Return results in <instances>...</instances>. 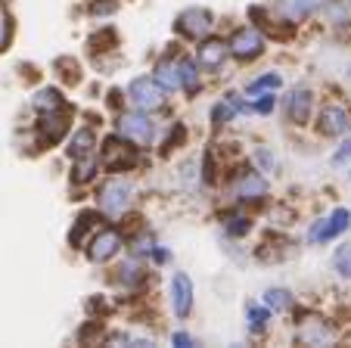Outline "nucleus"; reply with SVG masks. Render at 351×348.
I'll return each mask as SVG.
<instances>
[{
	"mask_svg": "<svg viewBox=\"0 0 351 348\" xmlns=\"http://www.w3.org/2000/svg\"><path fill=\"white\" fill-rule=\"evenodd\" d=\"M128 97H131V103L137 106V109L156 112L165 106V87L156 78H134L131 87H128Z\"/></svg>",
	"mask_w": 351,
	"mask_h": 348,
	"instance_id": "f257e3e1",
	"label": "nucleus"
},
{
	"mask_svg": "<svg viewBox=\"0 0 351 348\" xmlns=\"http://www.w3.org/2000/svg\"><path fill=\"white\" fill-rule=\"evenodd\" d=\"M131 202V184L125 178H112L99 187V209L109 215H121Z\"/></svg>",
	"mask_w": 351,
	"mask_h": 348,
	"instance_id": "f03ea898",
	"label": "nucleus"
},
{
	"mask_svg": "<svg viewBox=\"0 0 351 348\" xmlns=\"http://www.w3.org/2000/svg\"><path fill=\"white\" fill-rule=\"evenodd\" d=\"M227 50H230L237 60H255V56H261V50H265V38H261L258 28L245 25V28H239V32H233Z\"/></svg>",
	"mask_w": 351,
	"mask_h": 348,
	"instance_id": "7ed1b4c3",
	"label": "nucleus"
},
{
	"mask_svg": "<svg viewBox=\"0 0 351 348\" xmlns=\"http://www.w3.org/2000/svg\"><path fill=\"white\" fill-rule=\"evenodd\" d=\"M119 134L131 143L146 146L153 140V121H149V115H140V112H125L119 119Z\"/></svg>",
	"mask_w": 351,
	"mask_h": 348,
	"instance_id": "20e7f679",
	"label": "nucleus"
},
{
	"mask_svg": "<svg viewBox=\"0 0 351 348\" xmlns=\"http://www.w3.org/2000/svg\"><path fill=\"white\" fill-rule=\"evenodd\" d=\"M178 32L186 34V38H206L208 32H212V16H208V10H184V13L178 16Z\"/></svg>",
	"mask_w": 351,
	"mask_h": 348,
	"instance_id": "39448f33",
	"label": "nucleus"
},
{
	"mask_svg": "<svg viewBox=\"0 0 351 348\" xmlns=\"http://www.w3.org/2000/svg\"><path fill=\"white\" fill-rule=\"evenodd\" d=\"M348 128H351V119L342 106H324V109H320L317 131L324 134V137H339V134H345Z\"/></svg>",
	"mask_w": 351,
	"mask_h": 348,
	"instance_id": "423d86ee",
	"label": "nucleus"
},
{
	"mask_svg": "<svg viewBox=\"0 0 351 348\" xmlns=\"http://www.w3.org/2000/svg\"><path fill=\"white\" fill-rule=\"evenodd\" d=\"M233 190H237V196L243 202H261L267 196V181L261 178L258 171H243L237 178V184H233Z\"/></svg>",
	"mask_w": 351,
	"mask_h": 348,
	"instance_id": "0eeeda50",
	"label": "nucleus"
},
{
	"mask_svg": "<svg viewBox=\"0 0 351 348\" xmlns=\"http://www.w3.org/2000/svg\"><path fill=\"white\" fill-rule=\"evenodd\" d=\"M348 227H351V211L348 209H336L330 218H326V221L314 224L308 237H311V240H324V243H326V240H336L339 233H342V230H348Z\"/></svg>",
	"mask_w": 351,
	"mask_h": 348,
	"instance_id": "6e6552de",
	"label": "nucleus"
},
{
	"mask_svg": "<svg viewBox=\"0 0 351 348\" xmlns=\"http://www.w3.org/2000/svg\"><path fill=\"white\" fill-rule=\"evenodd\" d=\"M119 249H121V233L119 230H99L97 237H93L90 249H87V255H90L93 262H109Z\"/></svg>",
	"mask_w": 351,
	"mask_h": 348,
	"instance_id": "1a4fd4ad",
	"label": "nucleus"
},
{
	"mask_svg": "<svg viewBox=\"0 0 351 348\" xmlns=\"http://www.w3.org/2000/svg\"><path fill=\"white\" fill-rule=\"evenodd\" d=\"M171 308L178 317H186L193 308V283L186 274H174L171 280Z\"/></svg>",
	"mask_w": 351,
	"mask_h": 348,
	"instance_id": "9d476101",
	"label": "nucleus"
},
{
	"mask_svg": "<svg viewBox=\"0 0 351 348\" xmlns=\"http://www.w3.org/2000/svg\"><path fill=\"white\" fill-rule=\"evenodd\" d=\"M311 91H292L286 97V115H289L292 125H305L308 115H311Z\"/></svg>",
	"mask_w": 351,
	"mask_h": 348,
	"instance_id": "9b49d317",
	"label": "nucleus"
},
{
	"mask_svg": "<svg viewBox=\"0 0 351 348\" xmlns=\"http://www.w3.org/2000/svg\"><path fill=\"white\" fill-rule=\"evenodd\" d=\"M103 165L106 168H112V171H125L128 165H134V152L128 150V146H121L119 140H106L103 143Z\"/></svg>",
	"mask_w": 351,
	"mask_h": 348,
	"instance_id": "f8f14e48",
	"label": "nucleus"
},
{
	"mask_svg": "<svg viewBox=\"0 0 351 348\" xmlns=\"http://www.w3.org/2000/svg\"><path fill=\"white\" fill-rule=\"evenodd\" d=\"M277 7L289 22H302V19H308L314 10L324 7V0H277Z\"/></svg>",
	"mask_w": 351,
	"mask_h": 348,
	"instance_id": "ddd939ff",
	"label": "nucleus"
},
{
	"mask_svg": "<svg viewBox=\"0 0 351 348\" xmlns=\"http://www.w3.org/2000/svg\"><path fill=\"white\" fill-rule=\"evenodd\" d=\"M298 339L305 342V345H324V342L332 339V333L320 317H311V321H305L302 327H298Z\"/></svg>",
	"mask_w": 351,
	"mask_h": 348,
	"instance_id": "4468645a",
	"label": "nucleus"
},
{
	"mask_svg": "<svg viewBox=\"0 0 351 348\" xmlns=\"http://www.w3.org/2000/svg\"><path fill=\"white\" fill-rule=\"evenodd\" d=\"M224 56H227L224 40H206V44L199 47V66L208 69V72L224 66Z\"/></svg>",
	"mask_w": 351,
	"mask_h": 348,
	"instance_id": "2eb2a0df",
	"label": "nucleus"
},
{
	"mask_svg": "<svg viewBox=\"0 0 351 348\" xmlns=\"http://www.w3.org/2000/svg\"><path fill=\"white\" fill-rule=\"evenodd\" d=\"M156 81H159L165 91H178L180 87V60H162L159 66H156Z\"/></svg>",
	"mask_w": 351,
	"mask_h": 348,
	"instance_id": "dca6fc26",
	"label": "nucleus"
},
{
	"mask_svg": "<svg viewBox=\"0 0 351 348\" xmlns=\"http://www.w3.org/2000/svg\"><path fill=\"white\" fill-rule=\"evenodd\" d=\"M93 146H97V134H93L90 128H81V131H75L72 143H69V156L87 159V156H93Z\"/></svg>",
	"mask_w": 351,
	"mask_h": 348,
	"instance_id": "f3484780",
	"label": "nucleus"
},
{
	"mask_svg": "<svg viewBox=\"0 0 351 348\" xmlns=\"http://www.w3.org/2000/svg\"><path fill=\"white\" fill-rule=\"evenodd\" d=\"M62 134H66V121L60 115H47L40 121V140L44 143H56V140H62Z\"/></svg>",
	"mask_w": 351,
	"mask_h": 348,
	"instance_id": "a211bd4d",
	"label": "nucleus"
},
{
	"mask_svg": "<svg viewBox=\"0 0 351 348\" xmlns=\"http://www.w3.org/2000/svg\"><path fill=\"white\" fill-rule=\"evenodd\" d=\"M34 106H38L40 112H56V109H62L60 91H40L38 97H34Z\"/></svg>",
	"mask_w": 351,
	"mask_h": 348,
	"instance_id": "6ab92c4d",
	"label": "nucleus"
},
{
	"mask_svg": "<svg viewBox=\"0 0 351 348\" xmlns=\"http://www.w3.org/2000/svg\"><path fill=\"white\" fill-rule=\"evenodd\" d=\"M180 87H186V93L199 91V72H196V66L186 60H180Z\"/></svg>",
	"mask_w": 351,
	"mask_h": 348,
	"instance_id": "aec40b11",
	"label": "nucleus"
},
{
	"mask_svg": "<svg viewBox=\"0 0 351 348\" xmlns=\"http://www.w3.org/2000/svg\"><path fill=\"white\" fill-rule=\"evenodd\" d=\"M93 221H97V215H93V211H84V215L78 218V227H75L72 237H69V240H72V246H81V243H84V233L93 227Z\"/></svg>",
	"mask_w": 351,
	"mask_h": 348,
	"instance_id": "412c9836",
	"label": "nucleus"
},
{
	"mask_svg": "<svg viewBox=\"0 0 351 348\" xmlns=\"http://www.w3.org/2000/svg\"><path fill=\"white\" fill-rule=\"evenodd\" d=\"M265 302H267V308L283 311V308H289V292H286V289H267Z\"/></svg>",
	"mask_w": 351,
	"mask_h": 348,
	"instance_id": "4be33fe9",
	"label": "nucleus"
},
{
	"mask_svg": "<svg viewBox=\"0 0 351 348\" xmlns=\"http://www.w3.org/2000/svg\"><path fill=\"white\" fill-rule=\"evenodd\" d=\"M332 264L342 277H351V246H339V252L332 255Z\"/></svg>",
	"mask_w": 351,
	"mask_h": 348,
	"instance_id": "5701e85b",
	"label": "nucleus"
},
{
	"mask_svg": "<svg viewBox=\"0 0 351 348\" xmlns=\"http://www.w3.org/2000/svg\"><path fill=\"white\" fill-rule=\"evenodd\" d=\"M280 87V75H265V78H258V81H252V84H249V93H252V97H258L261 91H277Z\"/></svg>",
	"mask_w": 351,
	"mask_h": 348,
	"instance_id": "b1692460",
	"label": "nucleus"
},
{
	"mask_svg": "<svg viewBox=\"0 0 351 348\" xmlns=\"http://www.w3.org/2000/svg\"><path fill=\"white\" fill-rule=\"evenodd\" d=\"M78 174H75V181L78 184H87V181L93 178V171H97V162H93V156H87V159H78Z\"/></svg>",
	"mask_w": 351,
	"mask_h": 348,
	"instance_id": "393cba45",
	"label": "nucleus"
},
{
	"mask_svg": "<svg viewBox=\"0 0 351 348\" xmlns=\"http://www.w3.org/2000/svg\"><path fill=\"white\" fill-rule=\"evenodd\" d=\"M245 317H249V327H252V329H265V323H267V311L265 308H258V305H249Z\"/></svg>",
	"mask_w": 351,
	"mask_h": 348,
	"instance_id": "a878e982",
	"label": "nucleus"
},
{
	"mask_svg": "<svg viewBox=\"0 0 351 348\" xmlns=\"http://www.w3.org/2000/svg\"><path fill=\"white\" fill-rule=\"evenodd\" d=\"M233 109H237L233 103H218V106H215V109H212L215 125H224V121H230L233 119Z\"/></svg>",
	"mask_w": 351,
	"mask_h": 348,
	"instance_id": "bb28decb",
	"label": "nucleus"
},
{
	"mask_svg": "<svg viewBox=\"0 0 351 348\" xmlns=\"http://www.w3.org/2000/svg\"><path fill=\"white\" fill-rule=\"evenodd\" d=\"M255 162H258L265 171H277V159H274L267 150H255Z\"/></svg>",
	"mask_w": 351,
	"mask_h": 348,
	"instance_id": "cd10ccee",
	"label": "nucleus"
},
{
	"mask_svg": "<svg viewBox=\"0 0 351 348\" xmlns=\"http://www.w3.org/2000/svg\"><path fill=\"white\" fill-rule=\"evenodd\" d=\"M245 230H249V221H245V218H233V221L227 224V233H233V237H239Z\"/></svg>",
	"mask_w": 351,
	"mask_h": 348,
	"instance_id": "c85d7f7f",
	"label": "nucleus"
},
{
	"mask_svg": "<svg viewBox=\"0 0 351 348\" xmlns=\"http://www.w3.org/2000/svg\"><path fill=\"white\" fill-rule=\"evenodd\" d=\"M137 268H134V264H128V268H121V274H119V280L121 283H137Z\"/></svg>",
	"mask_w": 351,
	"mask_h": 348,
	"instance_id": "c756f323",
	"label": "nucleus"
},
{
	"mask_svg": "<svg viewBox=\"0 0 351 348\" xmlns=\"http://www.w3.org/2000/svg\"><path fill=\"white\" fill-rule=\"evenodd\" d=\"M332 159H336V162H345V159H351V137L345 140V143H342V150H339Z\"/></svg>",
	"mask_w": 351,
	"mask_h": 348,
	"instance_id": "7c9ffc66",
	"label": "nucleus"
},
{
	"mask_svg": "<svg viewBox=\"0 0 351 348\" xmlns=\"http://www.w3.org/2000/svg\"><path fill=\"white\" fill-rule=\"evenodd\" d=\"M174 345L190 348V345H193V336H186V333H174Z\"/></svg>",
	"mask_w": 351,
	"mask_h": 348,
	"instance_id": "2f4dec72",
	"label": "nucleus"
},
{
	"mask_svg": "<svg viewBox=\"0 0 351 348\" xmlns=\"http://www.w3.org/2000/svg\"><path fill=\"white\" fill-rule=\"evenodd\" d=\"M7 44V16L0 13V47Z\"/></svg>",
	"mask_w": 351,
	"mask_h": 348,
	"instance_id": "473e14b6",
	"label": "nucleus"
},
{
	"mask_svg": "<svg viewBox=\"0 0 351 348\" xmlns=\"http://www.w3.org/2000/svg\"><path fill=\"white\" fill-rule=\"evenodd\" d=\"M271 109H274V97H265L258 103V112H271Z\"/></svg>",
	"mask_w": 351,
	"mask_h": 348,
	"instance_id": "72a5a7b5",
	"label": "nucleus"
}]
</instances>
